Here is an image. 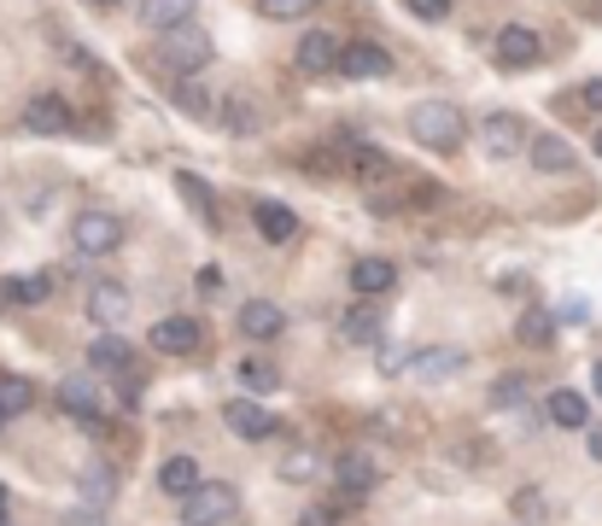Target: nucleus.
<instances>
[{
  "instance_id": "43",
  "label": "nucleus",
  "mask_w": 602,
  "mask_h": 526,
  "mask_svg": "<svg viewBox=\"0 0 602 526\" xmlns=\"http://www.w3.org/2000/svg\"><path fill=\"white\" fill-rule=\"evenodd\" d=\"M585 451H591V462H602V428H585Z\"/></svg>"
},
{
  "instance_id": "49",
  "label": "nucleus",
  "mask_w": 602,
  "mask_h": 526,
  "mask_svg": "<svg viewBox=\"0 0 602 526\" xmlns=\"http://www.w3.org/2000/svg\"><path fill=\"white\" fill-rule=\"evenodd\" d=\"M596 152H602V129H596Z\"/></svg>"
},
{
  "instance_id": "10",
  "label": "nucleus",
  "mask_w": 602,
  "mask_h": 526,
  "mask_svg": "<svg viewBox=\"0 0 602 526\" xmlns=\"http://www.w3.org/2000/svg\"><path fill=\"white\" fill-rule=\"evenodd\" d=\"M59 410H65V415H76L82 428H94V421H100V410H106V398H100V387H94V375H89V369H76V375H65V380H59Z\"/></svg>"
},
{
  "instance_id": "18",
  "label": "nucleus",
  "mask_w": 602,
  "mask_h": 526,
  "mask_svg": "<svg viewBox=\"0 0 602 526\" xmlns=\"http://www.w3.org/2000/svg\"><path fill=\"white\" fill-rule=\"evenodd\" d=\"M240 334L246 339H281L287 334V311L276 298H246L240 305Z\"/></svg>"
},
{
  "instance_id": "6",
  "label": "nucleus",
  "mask_w": 602,
  "mask_h": 526,
  "mask_svg": "<svg viewBox=\"0 0 602 526\" xmlns=\"http://www.w3.org/2000/svg\"><path fill=\"white\" fill-rule=\"evenodd\" d=\"M491 59L504 71H532L538 59H544V42H538L532 24H504V30L491 35Z\"/></svg>"
},
{
  "instance_id": "8",
  "label": "nucleus",
  "mask_w": 602,
  "mask_h": 526,
  "mask_svg": "<svg viewBox=\"0 0 602 526\" xmlns=\"http://www.w3.org/2000/svg\"><path fill=\"white\" fill-rule=\"evenodd\" d=\"M71 124H76V112H71L65 94L41 88V94L24 99V129H30V135H65Z\"/></svg>"
},
{
  "instance_id": "47",
  "label": "nucleus",
  "mask_w": 602,
  "mask_h": 526,
  "mask_svg": "<svg viewBox=\"0 0 602 526\" xmlns=\"http://www.w3.org/2000/svg\"><path fill=\"white\" fill-rule=\"evenodd\" d=\"M94 7H117V0H94Z\"/></svg>"
},
{
  "instance_id": "4",
  "label": "nucleus",
  "mask_w": 602,
  "mask_h": 526,
  "mask_svg": "<svg viewBox=\"0 0 602 526\" xmlns=\"http://www.w3.org/2000/svg\"><path fill=\"white\" fill-rule=\"evenodd\" d=\"M240 492L228 480H199L188 497H181V526H222L228 515H235Z\"/></svg>"
},
{
  "instance_id": "27",
  "label": "nucleus",
  "mask_w": 602,
  "mask_h": 526,
  "mask_svg": "<svg viewBox=\"0 0 602 526\" xmlns=\"http://www.w3.org/2000/svg\"><path fill=\"white\" fill-rule=\"evenodd\" d=\"M194 485H199V456H164V469H158V492L188 497Z\"/></svg>"
},
{
  "instance_id": "12",
  "label": "nucleus",
  "mask_w": 602,
  "mask_h": 526,
  "mask_svg": "<svg viewBox=\"0 0 602 526\" xmlns=\"http://www.w3.org/2000/svg\"><path fill=\"white\" fill-rule=\"evenodd\" d=\"M340 76H345V83H381V76H392V53L375 48V42H345Z\"/></svg>"
},
{
  "instance_id": "36",
  "label": "nucleus",
  "mask_w": 602,
  "mask_h": 526,
  "mask_svg": "<svg viewBox=\"0 0 602 526\" xmlns=\"http://www.w3.org/2000/svg\"><path fill=\"white\" fill-rule=\"evenodd\" d=\"M176 106L188 112V117H211V94H205V83H176Z\"/></svg>"
},
{
  "instance_id": "13",
  "label": "nucleus",
  "mask_w": 602,
  "mask_h": 526,
  "mask_svg": "<svg viewBox=\"0 0 602 526\" xmlns=\"http://www.w3.org/2000/svg\"><path fill=\"white\" fill-rule=\"evenodd\" d=\"M340 339H345V346H381V339H386V316L375 311V298H357V305L340 311Z\"/></svg>"
},
{
  "instance_id": "24",
  "label": "nucleus",
  "mask_w": 602,
  "mask_h": 526,
  "mask_svg": "<svg viewBox=\"0 0 602 526\" xmlns=\"http://www.w3.org/2000/svg\"><path fill=\"white\" fill-rule=\"evenodd\" d=\"M129 357H135V351H129V339H123V334H112V328H106V334H100L94 346H89V362H94L100 375H129Z\"/></svg>"
},
{
  "instance_id": "37",
  "label": "nucleus",
  "mask_w": 602,
  "mask_h": 526,
  "mask_svg": "<svg viewBox=\"0 0 602 526\" xmlns=\"http://www.w3.org/2000/svg\"><path fill=\"white\" fill-rule=\"evenodd\" d=\"M287 485H304L310 474H316V456H310V451H293V456H281V469H276Z\"/></svg>"
},
{
  "instance_id": "45",
  "label": "nucleus",
  "mask_w": 602,
  "mask_h": 526,
  "mask_svg": "<svg viewBox=\"0 0 602 526\" xmlns=\"http://www.w3.org/2000/svg\"><path fill=\"white\" fill-rule=\"evenodd\" d=\"M591 387H596V398H602V362H591Z\"/></svg>"
},
{
  "instance_id": "35",
  "label": "nucleus",
  "mask_w": 602,
  "mask_h": 526,
  "mask_svg": "<svg viewBox=\"0 0 602 526\" xmlns=\"http://www.w3.org/2000/svg\"><path fill=\"white\" fill-rule=\"evenodd\" d=\"M509 509L521 515L527 526H532V520H544V492H538V485H521V492L509 497Z\"/></svg>"
},
{
  "instance_id": "23",
  "label": "nucleus",
  "mask_w": 602,
  "mask_h": 526,
  "mask_svg": "<svg viewBox=\"0 0 602 526\" xmlns=\"http://www.w3.org/2000/svg\"><path fill=\"white\" fill-rule=\"evenodd\" d=\"M194 7H199V0H141V24L164 35L176 24H194Z\"/></svg>"
},
{
  "instance_id": "28",
  "label": "nucleus",
  "mask_w": 602,
  "mask_h": 526,
  "mask_svg": "<svg viewBox=\"0 0 602 526\" xmlns=\"http://www.w3.org/2000/svg\"><path fill=\"white\" fill-rule=\"evenodd\" d=\"M515 339H521V346H532V351H544L550 339H556V311H521L515 316Z\"/></svg>"
},
{
  "instance_id": "34",
  "label": "nucleus",
  "mask_w": 602,
  "mask_h": 526,
  "mask_svg": "<svg viewBox=\"0 0 602 526\" xmlns=\"http://www.w3.org/2000/svg\"><path fill=\"white\" fill-rule=\"evenodd\" d=\"M263 18H276V24H293V18H310L316 12V0H258Z\"/></svg>"
},
{
  "instance_id": "31",
  "label": "nucleus",
  "mask_w": 602,
  "mask_h": 526,
  "mask_svg": "<svg viewBox=\"0 0 602 526\" xmlns=\"http://www.w3.org/2000/svg\"><path fill=\"white\" fill-rule=\"evenodd\" d=\"M222 129L228 135H258V106L246 94H228V106H222Z\"/></svg>"
},
{
  "instance_id": "50",
  "label": "nucleus",
  "mask_w": 602,
  "mask_h": 526,
  "mask_svg": "<svg viewBox=\"0 0 602 526\" xmlns=\"http://www.w3.org/2000/svg\"><path fill=\"white\" fill-rule=\"evenodd\" d=\"M0 428H7V410H0Z\"/></svg>"
},
{
  "instance_id": "40",
  "label": "nucleus",
  "mask_w": 602,
  "mask_h": 526,
  "mask_svg": "<svg viewBox=\"0 0 602 526\" xmlns=\"http://www.w3.org/2000/svg\"><path fill=\"white\" fill-rule=\"evenodd\" d=\"M381 375H409V351L404 346H381Z\"/></svg>"
},
{
  "instance_id": "19",
  "label": "nucleus",
  "mask_w": 602,
  "mask_h": 526,
  "mask_svg": "<svg viewBox=\"0 0 602 526\" xmlns=\"http://www.w3.org/2000/svg\"><path fill=\"white\" fill-rule=\"evenodd\" d=\"M527 158H532V170H538V176H568V170H579V152L568 147L562 135H532Z\"/></svg>"
},
{
  "instance_id": "32",
  "label": "nucleus",
  "mask_w": 602,
  "mask_h": 526,
  "mask_svg": "<svg viewBox=\"0 0 602 526\" xmlns=\"http://www.w3.org/2000/svg\"><path fill=\"white\" fill-rule=\"evenodd\" d=\"M491 410H527V375H497L491 380Z\"/></svg>"
},
{
  "instance_id": "2",
  "label": "nucleus",
  "mask_w": 602,
  "mask_h": 526,
  "mask_svg": "<svg viewBox=\"0 0 602 526\" xmlns=\"http://www.w3.org/2000/svg\"><path fill=\"white\" fill-rule=\"evenodd\" d=\"M211 59H217V42L199 24H176V30L158 35V65L176 71V76H199Z\"/></svg>"
},
{
  "instance_id": "29",
  "label": "nucleus",
  "mask_w": 602,
  "mask_h": 526,
  "mask_svg": "<svg viewBox=\"0 0 602 526\" xmlns=\"http://www.w3.org/2000/svg\"><path fill=\"white\" fill-rule=\"evenodd\" d=\"M235 375H240V387H246V392H258V398L281 387V369H276L269 357H240V362H235Z\"/></svg>"
},
{
  "instance_id": "21",
  "label": "nucleus",
  "mask_w": 602,
  "mask_h": 526,
  "mask_svg": "<svg viewBox=\"0 0 602 526\" xmlns=\"http://www.w3.org/2000/svg\"><path fill=\"white\" fill-rule=\"evenodd\" d=\"M89 316L100 322V328H117V322L129 316V287H123V281H94L89 287Z\"/></svg>"
},
{
  "instance_id": "42",
  "label": "nucleus",
  "mask_w": 602,
  "mask_h": 526,
  "mask_svg": "<svg viewBox=\"0 0 602 526\" xmlns=\"http://www.w3.org/2000/svg\"><path fill=\"white\" fill-rule=\"evenodd\" d=\"M94 515H106V509H94V503H82V509H76V515H65V526H100Z\"/></svg>"
},
{
  "instance_id": "9",
  "label": "nucleus",
  "mask_w": 602,
  "mask_h": 526,
  "mask_svg": "<svg viewBox=\"0 0 602 526\" xmlns=\"http://www.w3.org/2000/svg\"><path fill=\"white\" fill-rule=\"evenodd\" d=\"M468 369V351L463 346H427V351H409V375L422 380V387H445Z\"/></svg>"
},
{
  "instance_id": "7",
  "label": "nucleus",
  "mask_w": 602,
  "mask_h": 526,
  "mask_svg": "<svg viewBox=\"0 0 602 526\" xmlns=\"http://www.w3.org/2000/svg\"><path fill=\"white\" fill-rule=\"evenodd\" d=\"M480 147H486V158H521L532 147V135L515 112H491V117H480Z\"/></svg>"
},
{
  "instance_id": "14",
  "label": "nucleus",
  "mask_w": 602,
  "mask_h": 526,
  "mask_svg": "<svg viewBox=\"0 0 602 526\" xmlns=\"http://www.w3.org/2000/svg\"><path fill=\"white\" fill-rule=\"evenodd\" d=\"M340 35L334 30H304L299 35V53H293V65L304 71V76H322V71H340Z\"/></svg>"
},
{
  "instance_id": "30",
  "label": "nucleus",
  "mask_w": 602,
  "mask_h": 526,
  "mask_svg": "<svg viewBox=\"0 0 602 526\" xmlns=\"http://www.w3.org/2000/svg\"><path fill=\"white\" fill-rule=\"evenodd\" d=\"M53 53H59V59H65V65H71V71H82V76H106V65H100V59H94L89 48H82V42H76V35H53Z\"/></svg>"
},
{
  "instance_id": "22",
  "label": "nucleus",
  "mask_w": 602,
  "mask_h": 526,
  "mask_svg": "<svg viewBox=\"0 0 602 526\" xmlns=\"http://www.w3.org/2000/svg\"><path fill=\"white\" fill-rule=\"evenodd\" d=\"M544 415L556 421V428H591V398L573 392V387H556L550 403H544Z\"/></svg>"
},
{
  "instance_id": "16",
  "label": "nucleus",
  "mask_w": 602,
  "mask_h": 526,
  "mask_svg": "<svg viewBox=\"0 0 602 526\" xmlns=\"http://www.w3.org/2000/svg\"><path fill=\"white\" fill-rule=\"evenodd\" d=\"M176 193H181V206H188L205 229H222V206H217V193H211V181L205 176H194V170H176Z\"/></svg>"
},
{
  "instance_id": "15",
  "label": "nucleus",
  "mask_w": 602,
  "mask_h": 526,
  "mask_svg": "<svg viewBox=\"0 0 602 526\" xmlns=\"http://www.w3.org/2000/svg\"><path fill=\"white\" fill-rule=\"evenodd\" d=\"M345 275H351V293L357 298H386L392 287H398V263L392 257H357Z\"/></svg>"
},
{
  "instance_id": "25",
  "label": "nucleus",
  "mask_w": 602,
  "mask_h": 526,
  "mask_svg": "<svg viewBox=\"0 0 602 526\" xmlns=\"http://www.w3.org/2000/svg\"><path fill=\"white\" fill-rule=\"evenodd\" d=\"M53 287H59V270H30V275L7 281V298L12 305H48Z\"/></svg>"
},
{
  "instance_id": "33",
  "label": "nucleus",
  "mask_w": 602,
  "mask_h": 526,
  "mask_svg": "<svg viewBox=\"0 0 602 526\" xmlns=\"http://www.w3.org/2000/svg\"><path fill=\"white\" fill-rule=\"evenodd\" d=\"M30 403H35V387H30L24 375H0V410H7V415H24Z\"/></svg>"
},
{
  "instance_id": "48",
  "label": "nucleus",
  "mask_w": 602,
  "mask_h": 526,
  "mask_svg": "<svg viewBox=\"0 0 602 526\" xmlns=\"http://www.w3.org/2000/svg\"><path fill=\"white\" fill-rule=\"evenodd\" d=\"M0 526H12V515H0Z\"/></svg>"
},
{
  "instance_id": "20",
  "label": "nucleus",
  "mask_w": 602,
  "mask_h": 526,
  "mask_svg": "<svg viewBox=\"0 0 602 526\" xmlns=\"http://www.w3.org/2000/svg\"><path fill=\"white\" fill-rule=\"evenodd\" d=\"M252 222H258V234L269 240V246H287V240H299V217H293V206H281V199H258V206H252Z\"/></svg>"
},
{
  "instance_id": "39",
  "label": "nucleus",
  "mask_w": 602,
  "mask_h": 526,
  "mask_svg": "<svg viewBox=\"0 0 602 526\" xmlns=\"http://www.w3.org/2000/svg\"><path fill=\"white\" fill-rule=\"evenodd\" d=\"M404 7L422 18V24H445V18H450V0H404Z\"/></svg>"
},
{
  "instance_id": "38",
  "label": "nucleus",
  "mask_w": 602,
  "mask_h": 526,
  "mask_svg": "<svg viewBox=\"0 0 602 526\" xmlns=\"http://www.w3.org/2000/svg\"><path fill=\"white\" fill-rule=\"evenodd\" d=\"M556 322H562V328H579V322H591V298H562V305H556Z\"/></svg>"
},
{
  "instance_id": "17",
  "label": "nucleus",
  "mask_w": 602,
  "mask_h": 526,
  "mask_svg": "<svg viewBox=\"0 0 602 526\" xmlns=\"http://www.w3.org/2000/svg\"><path fill=\"white\" fill-rule=\"evenodd\" d=\"M199 316H158L153 322V351L164 357H181V351H199Z\"/></svg>"
},
{
  "instance_id": "11",
  "label": "nucleus",
  "mask_w": 602,
  "mask_h": 526,
  "mask_svg": "<svg viewBox=\"0 0 602 526\" xmlns=\"http://www.w3.org/2000/svg\"><path fill=\"white\" fill-rule=\"evenodd\" d=\"M222 428L235 433V439H269V433H276V415L263 410L258 392H246L235 403H222Z\"/></svg>"
},
{
  "instance_id": "3",
  "label": "nucleus",
  "mask_w": 602,
  "mask_h": 526,
  "mask_svg": "<svg viewBox=\"0 0 602 526\" xmlns=\"http://www.w3.org/2000/svg\"><path fill=\"white\" fill-rule=\"evenodd\" d=\"M375 485H381V462L369 456V451L334 456V503H340V509H357V503L375 492Z\"/></svg>"
},
{
  "instance_id": "41",
  "label": "nucleus",
  "mask_w": 602,
  "mask_h": 526,
  "mask_svg": "<svg viewBox=\"0 0 602 526\" xmlns=\"http://www.w3.org/2000/svg\"><path fill=\"white\" fill-rule=\"evenodd\" d=\"M340 515H345L340 503H322V509H304V515H299V526H340Z\"/></svg>"
},
{
  "instance_id": "5",
  "label": "nucleus",
  "mask_w": 602,
  "mask_h": 526,
  "mask_svg": "<svg viewBox=\"0 0 602 526\" xmlns=\"http://www.w3.org/2000/svg\"><path fill=\"white\" fill-rule=\"evenodd\" d=\"M71 246H76L82 257H112V252L123 246V222H117L112 211H82V217L71 222Z\"/></svg>"
},
{
  "instance_id": "1",
  "label": "nucleus",
  "mask_w": 602,
  "mask_h": 526,
  "mask_svg": "<svg viewBox=\"0 0 602 526\" xmlns=\"http://www.w3.org/2000/svg\"><path fill=\"white\" fill-rule=\"evenodd\" d=\"M404 124L433 152H456L463 147V135H468V117H463V106H450V99H415Z\"/></svg>"
},
{
  "instance_id": "44",
  "label": "nucleus",
  "mask_w": 602,
  "mask_h": 526,
  "mask_svg": "<svg viewBox=\"0 0 602 526\" xmlns=\"http://www.w3.org/2000/svg\"><path fill=\"white\" fill-rule=\"evenodd\" d=\"M585 106L602 112V76H596V83H585Z\"/></svg>"
},
{
  "instance_id": "46",
  "label": "nucleus",
  "mask_w": 602,
  "mask_h": 526,
  "mask_svg": "<svg viewBox=\"0 0 602 526\" xmlns=\"http://www.w3.org/2000/svg\"><path fill=\"white\" fill-rule=\"evenodd\" d=\"M7 503H12V497H7V485H0V515H7Z\"/></svg>"
},
{
  "instance_id": "26",
  "label": "nucleus",
  "mask_w": 602,
  "mask_h": 526,
  "mask_svg": "<svg viewBox=\"0 0 602 526\" xmlns=\"http://www.w3.org/2000/svg\"><path fill=\"white\" fill-rule=\"evenodd\" d=\"M76 492H82V503H94V509H106V503L117 497V474L106 469V462H89V469L76 474Z\"/></svg>"
}]
</instances>
